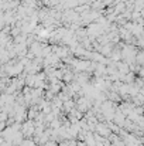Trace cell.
<instances>
[{
  "instance_id": "1",
  "label": "cell",
  "mask_w": 144,
  "mask_h": 146,
  "mask_svg": "<svg viewBox=\"0 0 144 146\" xmlns=\"http://www.w3.org/2000/svg\"><path fill=\"white\" fill-rule=\"evenodd\" d=\"M23 146H34V143H33V141H24Z\"/></svg>"
}]
</instances>
